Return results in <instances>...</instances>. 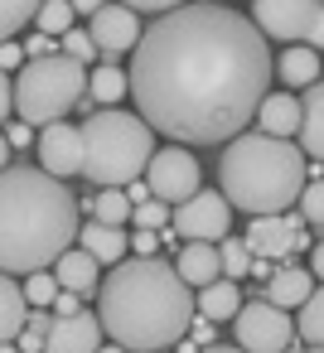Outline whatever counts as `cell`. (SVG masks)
Segmentation results:
<instances>
[{"mask_svg": "<svg viewBox=\"0 0 324 353\" xmlns=\"http://www.w3.org/2000/svg\"><path fill=\"white\" fill-rule=\"evenodd\" d=\"M121 6H126V10H136V15H141V10H150V15H165V10H179L184 0H121Z\"/></svg>", "mask_w": 324, "mask_h": 353, "instance_id": "obj_34", "label": "cell"}, {"mask_svg": "<svg viewBox=\"0 0 324 353\" xmlns=\"http://www.w3.org/2000/svg\"><path fill=\"white\" fill-rule=\"evenodd\" d=\"M25 300H30L34 310H49V305L59 300V281H54V276H44V271H34V276L25 281Z\"/></svg>", "mask_w": 324, "mask_h": 353, "instance_id": "obj_31", "label": "cell"}, {"mask_svg": "<svg viewBox=\"0 0 324 353\" xmlns=\"http://www.w3.org/2000/svg\"><path fill=\"white\" fill-rule=\"evenodd\" d=\"M78 247H83L97 266H102V261H107V266H117V261H126L131 237H126L121 228H107V223H97V218H92V223H83V228H78Z\"/></svg>", "mask_w": 324, "mask_h": 353, "instance_id": "obj_16", "label": "cell"}, {"mask_svg": "<svg viewBox=\"0 0 324 353\" xmlns=\"http://www.w3.org/2000/svg\"><path fill=\"white\" fill-rule=\"evenodd\" d=\"M174 271L184 276V285H213L218 276H223V261H218V242H184V252H179V261H174Z\"/></svg>", "mask_w": 324, "mask_h": 353, "instance_id": "obj_18", "label": "cell"}, {"mask_svg": "<svg viewBox=\"0 0 324 353\" xmlns=\"http://www.w3.org/2000/svg\"><path fill=\"white\" fill-rule=\"evenodd\" d=\"M97 319L126 353H165L194 329V295L160 256H126L97 285Z\"/></svg>", "mask_w": 324, "mask_h": 353, "instance_id": "obj_2", "label": "cell"}, {"mask_svg": "<svg viewBox=\"0 0 324 353\" xmlns=\"http://www.w3.org/2000/svg\"><path fill=\"white\" fill-rule=\"evenodd\" d=\"M141 15L136 10H126L121 6V0H117V6H112V0H107V6L92 15V25H88V39H92V49L102 54V59H117V54H126V49H136L141 44Z\"/></svg>", "mask_w": 324, "mask_h": 353, "instance_id": "obj_11", "label": "cell"}, {"mask_svg": "<svg viewBox=\"0 0 324 353\" xmlns=\"http://www.w3.org/2000/svg\"><path fill=\"white\" fill-rule=\"evenodd\" d=\"M102 348V319L78 310V314H54L44 334V353H97Z\"/></svg>", "mask_w": 324, "mask_h": 353, "instance_id": "obj_13", "label": "cell"}, {"mask_svg": "<svg viewBox=\"0 0 324 353\" xmlns=\"http://www.w3.org/2000/svg\"><path fill=\"white\" fill-rule=\"evenodd\" d=\"M295 334H300L310 348H324V285H319V290H310V300L300 305Z\"/></svg>", "mask_w": 324, "mask_h": 353, "instance_id": "obj_26", "label": "cell"}, {"mask_svg": "<svg viewBox=\"0 0 324 353\" xmlns=\"http://www.w3.org/2000/svg\"><path fill=\"white\" fill-rule=\"evenodd\" d=\"M83 305H78V295L73 290H59V300H54V314H78Z\"/></svg>", "mask_w": 324, "mask_h": 353, "instance_id": "obj_39", "label": "cell"}, {"mask_svg": "<svg viewBox=\"0 0 324 353\" xmlns=\"http://www.w3.org/2000/svg\"><path fill=\"white\" fill-rule=\"evenodd\" d=\"M39 34H49V39H63L68 30H73V6H68V0H44V6H39Z\"/></svg>", "mask_w": 324, "mask_h": 353, "instance_id": "obj_28", "label": "cell"}, {"mask_svg": "<svg viewBox=\"0 0 324 353\" xmlns=\"http://www.w3.org/2000/svg\"><path fill=\"white\" fill-rule=\"evenodd\" d=\"M126 92H131V83H126V73H121L117 63H102V68L88 73V97H92V102L112 107V102H121Z\"/></svg>", "mask_w": 324, "mask_h": 353, "instance_id": "obj_24", "label": "cell"}, {"mask_svg": "<svg viewBox=\"0 0 324 353\" xmlns=\"http://www.w3.org/2000/svg\"><path fill=\"white\" fill-rule=\"evenodd\" d=\"M155 242H160V232H145V228H136V237H131V247L141 256H155Z\"/></svg>", "mask_w": 324, "mask_h": 353, "instance_id": "obj_37", "label": "cell"}, {"mask_svg": "<svg viewBox=\"0 0 324 353\" xmlns=\"http://www.w3.org/2000/svg\"><path fill=\"white\" fill-rule=\"evenodd\" d=\"M44 0H0V44H10L15 30H25L34 15H39Z\"/></svg>", "mask_w": 324, "mask_h": 353, "instance_id": "obj_27", "label": "cell"}, {"mask_svg": "<svg viewBox=\"0 0 324 353\" xmlns=\"http://www.w3.org/2000/svg\"><path fill=\"white\" fill-rule=\"evenodd\" d=\"M39 170L54 174V179L83 174V131L68 126V121H49L39 131Z\"/></svg>", "mask_w": 324, "mask_h": 353, "instance_id": "obj_12", "label": "cell"}, {"mask_svg": "<svg viewBox=\"0 0 324 353\" xmlns=\"http://www.w3.org/2000/svg\"><path fill=\"white\" fill-rule=\"evenodd\" d=\"M30 319V300H25V285H15L6 271H0V343H15L20 329Z\"/></svg>", "mask_w": 324, "mask_h": 353, "instance_id": "obj_21", "label": "cell"}, {"mask_svg": "<svg viewBox=\"0 0 324 353\" xmlns=\"http://www.w3.org/2000/svg\"><path fill=\"white\" fill-rule=\"evenodd\" d=\"M25 68V44H0V73Z\"/></svg>", "mask_w": 324, "mask_h": 353, "instance_id": "obj_35", "label": "cell"}, {"mask_svg": "<svg viewBox=\"0 0 324 353\" xmlns=\"http://www.w3.org/2000/svg\"><path fill=\"white\" fill-rule=\"evenodd\" d=\"M300 218L314 223V228H324V179H310L300 189Z\"/></svg>", "mask_w": 324, "mask_h": 353, "instance_id": "obj_32", "label": "cell"}, {"mask_svg": "<svg viewBox=\"0 0 324 353\" xmlns=\"http://www.w3.org/2000/svg\"><path fill=\"white\" fill-rule=\"evenodd\" d=\"M54 281H59V290H73V295H88V290L102 285V281H97V261H92L83 247H68V252L54 261Z\"/></svg>", "mask_w": 324, "mask_h": 353, "instance_id": "obj_19", "label": "cell"}, {"mask_svg": "<svg viewBox=\"0 0 324 353\" xmlns=\"http://www.w3.org/2000/svg\"><path fill=\"white\" fill-rule=\"evenodd\" d=\"M300 150L310 160H324V83H310L300 97Z\"/></svg>", "mask_w": 324, "mask_h": 353, "instance_id": "obj_17", "label": "cell"}, {"mask_svg": "<svg viewBox=\"0 0 324 353\" xmlns=\"http://www.w3.org/2000/svg\"><path fill=\"white\" fill-rule=\"evenodd\" d=\"M78 131H83V179H92L102 189L136 184L155 155V131L121 107L88 117Z\"/></svg>", "mask_w": 324, "mask_h": 353, "instance_id": "obj_5", "label": "cell"}, {"mask_svg": "<svg viewBox=\"0 0 324 353\" xmlns=\"http://www.w3.org/2000/svg\"><path fill=\"white\" fill-rule=\"evenodd\" d=\"M227 223H232V203L223 194H208V189L174 203V213H170V228L184 242H218V237H227Z\"/></svg>", "mask_w": 324, "mask_h": 353, "instance_id": "obj_10", "label": "cell"}, {"mask_svg": "<svg viewBox=\"0 0 324 353\" xmlns=\"http://www.w3.org/2000/svg\"><path fill=\"white\" fill-rule=\"evenodd\" d=\"M88 92V68L68 54H49V59H30L15 78V112L20 121H63L78 97Z\"/></svg>", "mask_w": 324, "mask_h": 353, "instance_id": "obj_6", "label": "cell"}, {"mask_svg": "<svg viewBox=\"0 0 324 353\" xmlns=\"http://www.w3.org/2000/svg\"><path fill=\"white\" fill-rule=\"evenodd\" d=\"M247 252L252 256H266V261H276V256H290V213H266V218H252V228H247Z\"/></svg>", "mask_w": 324, "mask_h": 353, "instance_id": "obj_14", "label": "cell"}, {"mask_svg": "<svg viewBox=\"0 0 324 353\" xmlns=\"http://www.w3.org/2000/svg\"><path fill=\"white\" fill-rule=\"evenodd\" d=\"M131 208H136V203H131L126 189H102V194L92 199V218L107 223V228H126V223H131Z\"/></svg>", "mask_w": 324, "mask_h": 353, "instance_id": "obj_25", "label": "cell"}, {"mask_svg": "<svg viewBox=\"0 0 324 353\" xmlns=\"http://www.w3.org/2000/svg\"><path fill=\"white\" fill-rule=\"evenodd\" d=\"M59 49H63L68 59H78L83 68H88V63L97 59V49H92V39H88V30H78V25H73V30H68V34L59 39Z\"/></svg>", "mask_w": 324, "mask_h": 353, "instance_id": "obj_33", "label": "cell"}, {"mask_svg": "<svg viewBox=\"0 0 324 353\" xmlns=\"http://www.w3.org/2000/svg\"><path fill=\"white\" fill-rule=\"evenodd\" d=\"M310 290H314V271L285 266V271L271 276V285H266V305H276V310H300V305L310 300Z\"/></svg>", "mask_w": 324, "mask_h": 353, "instance_id": "obj_20", "label": "cell"}, {"mask_svg": "<svg viewBox=\"0 0 324 353\" xmlns=\"http://www.w3.org/2000/svg\"><path fill=\"white\" fill-rule=\"evenodd\" d=\"M218 261H223V276H227V281H237V276L252 271V252H247L242 237H227V242L218 247Z\"/></svg>", "mask_w": 324, "mask_h": 353, "instance_id": "obj_29", "label": "cell"}, {"mask_svg": "<svg viewBox=\"0 0 324 353\" xmlns=\"http://www.w3.org/2000/svg\"><path fill=\"white\" fill-rule=\"evenodd\" d=\"M203 353H242V348H232V343H213V348H203Z\"/></svg>", "mask_w": 324, "mask_h": 353, "instance_id": "obj_45", "label": "cell"}, {"mask_svg": "<svg viewBox=\"0 0 324 353\" xmlns=\"http://www.w3.org/2000/svg\"><path fill=\"white\" fill-rule=\"evenodd\" d=\"M276 73H281V83H285V88H310V83H319L324 63H319V54H314V49L290 44V49L276 59Z\"/></svg>", "mask_w": 324, "mask_h": 353, "instance_id": "obj_22", "label": "cell"}, {"mask_svg": "<svg viewBox=\"0 0 324 353\" xmlns=\"http://www.w3.org/2000/svg\"><path fill=\"white\" fill-rule=\"evenodd\" d=\"M0 353H20V348H15V343H0Z\"/></svg>", "mask_w": 324, "mask_h": 353, "instance_id": "obj_46", "label": "cell"}, {"mask_svg": "<svg viewBox=\"0 0 324 353\" xmlns=\"http://www.w3.org/2000/svg\"><path fill=\"white\" fill-rule=\"evenodd\" d=\"M131 223H136V228H145V232H160V228L170 223V203L145 199V203H136V208H131Z\"/></svg>", "mask_w": 324, "mask_h": 353, "instance_id": "obj_30", "label": "cell"}, {"mask_svg": "<svg viewBox=\"0 0 324 353\" xmlns=\"http://www.w3.org/2000/svg\"><path fill=\"white\" fill-rule=\"evenodd\" d=\"M165 353H170V348H165Z\"/></svg>", "mask_w": 324, "mask_h": 353, "instance_id": "obj_50", "label": "cell"}, {"mask_svg": "<svg viewBox=\"0 0 324 353\" xmlns=\"http://www.w3.org/2000/svg\"><path fill=\"white\" fill-rule=\"evenodd\" d=\"M310 271H314V281H324V242H314V256H310Z\"/></svg>", "mask_w": 324, "mask_h": 353, "instance_id": "obj_41", "label": "cell"}, {"mask_svg": "<svg viewBox=\"0 0 324 353\" xmlns=\"http://www.w3.org/2000/svg\"><path fill=\"white\" fill-rule=\"evenodd\" d=\"M68 6H73V15H97L107 0H68Z\"/></svg>", "mask_w": 324, "mask_h": 353, "instance_id": "obj_40", "label": "cell"}, {"mask_svg": "<svg viewBox=\"0 0 324 353\" xmlns=\"http://www.w3.org/2000/svg\"><path fill=\"white\" fill-rule=\"evenodd\" d=\"M6 141H10V145H25V141H30V126H25V121H20V126H10V131H6Z\"/></svg>", "mask_w": 324, "mask_h": 353, "instance_id": "obj_42", "label": "cell"}, {"mask_svg": "<svg viewBox=\"0 0 324 353\" xmlns=\"http://www.w3.org/2000/svg\"><path fill=\"white\" fill-rule=\"evenodd\" d=\"M145 189H150V199H160V203H184V199H194V194H199V160H194L189 150H179V145L155 150L150 165H145Z\"/></svg>", "mask_w": 324, "mask_h": 353, "instance_id": "obj_9", "label": "cell"}, {"mask_svg": "<svg viewBox=\"0 0 324 353\" xmlns=\"http://www.w3.org/2000/svg\"><path fill=\"white\" fill-rule=\"evenodd\" d=\"M49 54H54V39H49V34H34V39L25 44V59H49Z\"/></svg>", "mask_w": 324, "mask_h": 353, "instance_id": "obj_36", "label": "cell"}, {"mask_svg": "<svg viewBox=\"0 0 324 353\" xmlns=\"http://www.w3.org/2000/svg\"><path fill=\"white\" fill-rule=\"evenodd\" d=\"M252 25L266 39L324 49V0H252Z\"/></svg>", "mask_w": 324, "mask_h": 353, "instance_id": "obj_7", "label": "cell"}, {"mask_svg": "<svg viewBox=\"0 0 324 353\" xmlns=\"http://www.w3.org/2000/svg\"><path fill=\"white\" fill-rule=\"evenodd\" d=\"M305 353H324V348H305Z\"/></svg>", "mask_w": 324, "mask_h": 353, "instance_id": "obj_48", "label": "cell"}, {"mask_svg": "<svg viewBox=\"0 0 324 353\" xmlns=\"http://www.w3.org/2000/svg\"><path fill=\"white\" fill-rule=\"evenodd\" d=\"M237 310H242L237 281H213V285H203V290H199V305H194V314L208 319V324H223V319H232Z\"/></svg>", "mask_w": 324, "mask_h": 353, "instance_id": "obj_23", "label": "cell"}, {"mask_svg": "<svg viewBox=\"0 0 324 353\" xmlns=\"http://www.w3.org/2000/svg\"><path fill=\"white\" fill-rule=\"evenodd\" d=\"M78 199L63 189V179L10 165L0 170V271L6 276H34L54 266L78 242Z\"/></svg>", "mask_w": 324, "mask_h": 353, "instance_id": "obj_3", "label": "cell"}, {"mask_svg": "<svg viewBox=\"0 0 324 353\" xmlns=\"http://www.w3.org/2000/svg\"><path fill=\"white\" fill-rule=\"evenodd\" d=\"M232 339L242 353H285L295 339V319L266 300H242V310L232 314Z\"/></svg>", "mask_w": 324, "mask_h": 353, "instance_id": "obj_8", "label": "cell"}, {"mask_svg": "<svg viewBox=\"0 0 324 353\" xmlns=\"http://www.w3.org/2000/svg\"><path fill=\"white\" fill-rule=\"evenodd\" d=\"M218 179H223V199L252 218H266V213H285L290 203H300V189H305V150L290 145V141H276V136H232L223 165H218Z\"/></svg>", "mask_w": 324, "mask_h": 353, "instance_id": "obj_4", "label": "cell"}, {"mask_svg": "<svg viewBox=\"0 0 324 353\" xmlns=\"http://www.w3.org/2000/svg\"><path fill=\"white\" fill-rule=\"evenodd\" d=\"M97 353H126V348H117V343H112V348H97Z\"/></svg>", "mask_w": 324, "mask_h": 353, "instance_id": "obj_47", "label": "cell"}, {"mask_svg": "<svg viewBox=\"0 0 324 353\" xmlns=\"http://www.w3.org/2000/svg\"><path fill=\"white\" fill-rule=\"evenodd\" d=\"M247 276H261V281H271V261L266 256H252V271Z\"/></svg>", "mask_w": 324, "mask_h": 353, "instance_id": "obj_43", "label": "cell"}, {"mask_svg": "<svg viewBox=\"0 0 324 353\" xmlns=\"http://www.w3.org/2000/svg\"><path fill=\"white\" fill-rule=\"evenodd\" d=\"M285 353H295V348H285Z\"/></svg>", "mask_w": 324, "mask_h": 353, "instance_id": "obj_49", "label": "cell"}, {"mask_svg": "<svg viewBox=\"0 0 324 353\" xmlns=\"http://www.w3.org/2000/svg\"><path fill=\"white\" fill-rule=\"evenodd\" d=\"M10 107H15V83H10L6 73H0V121L10 117Z\"/></svg>", "mask_w": 324, "mask_h": 353, "instance_id": "obj_38", "label": "cell"}, {"mask_svg": "<svg viewBox=\"0 0 324 353\" xmlns=\"http://www.w3.org/2000/svg\"><path fill=\"white\" fill-rule=\"evenodd\" d=\"M131 54L126 83L141 121L189 145L242 136L271 88L266 34L227 6L165 10Z\"/></svg>", "mask_w": 324, "mask_h": 353, "instance_id": "obj_1", "label": "cell"}, {"mask_svg": "<svg viewBox=\"0 0 324 353\" xmlns=\"http://www.w3.org/2000/svg\"><path fill=\"white\" fill-rule=\"evenodd\" d=\"M10 150H15V145H10L6 136H0V170H10Z\"/></svg>", "mask_w": 324, "mask_h": 353, "instance_id": "obj_44", "label": "cell"}, {"mask_svg": "<svg viewBox=\"0 0 324 353\" xmlns=\"http://www.w3.org/2000/svg\"><path fill=\"white\" fill-rule=\"evenodd\" d=\"M256 126H261V136L290 141L300 131V97L295 92H266L256 107Z\"/></svg>", "mask_w": 324, "mask_h": 353, "instance_id": "obj_15", "label": "cell"}]
</instances>
